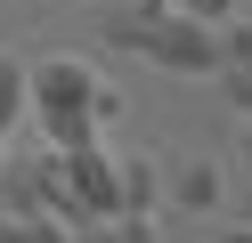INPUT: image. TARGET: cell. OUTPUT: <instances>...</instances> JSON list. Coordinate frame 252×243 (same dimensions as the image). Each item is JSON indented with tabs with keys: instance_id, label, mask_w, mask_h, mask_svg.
Listing matches in <instances>:
<instances>
[{
	"instance_id": "6da1fadb",
	"label": "cell",
	"mask_w": 252,
	"mask_h": 243,
	"mask_svg": "<svg viewBox=\"0 0 252 243\" xmlns=\"http://www.w3.org/2000/svg\"><path fill=\"white\" fill-rule=\"evenodd\" d=\"M106 41H114V49H147L163 73H220L212 25H203V16H187V8L147 16V8H130V0H114V16H106Z\"/></svg>"
},
{
	"instance_id": "7a4b0ae2",
	"label": "cell",
	"mask_w": 252,
	"mask_h": 243,
	"mask_svg": "<svg viewBox=\"0 0 252 243\" xmlns=\"http://www.w3.org/2000/svg\"><path fill=\"white\" fill-rule=\"evenodd\" d=\"M90 97H98V73H90L82 57H41L25 65V106L49 122V113H90Z\"/></svg>"
},
{
	"instance_id": "3957f363",
	"label": "cell",
	"mask_w": 252,
	"mask_h": 243,
	"mask_svg": "<svg viewBox=\"0 0 252 243\" xmlns=\"http://www.w3.org/2000/svg\"><path fill=\"white\" fill-rule=\"evenodd\" d=\"M0 187H8L17 219H33V211H49V219H73L65 187H57V154H17V162H0Z\"/></svg>"
},
{
	"instance_id": "277c9868",
	"label": "cell",
	"mask_w": 252,
	"mask_h": 243,
	"mask_svg": "<svg viewBox=\"0 0 252 243\" xmlns=\"http://www.w3.org/2000/svg\"><path fill=\"white\" fill-rule=\"evenodd\" d=\"M73 243H155L147 211H114V219H73Z\"/></svg>"
},
{
	"instance_id": "5b68a950",
	"label": "cell",
	"mask_w": 252,
	"mask_h": 243,
	"mask_svg": "<svg viewBox=\"0 0 252 243\" xmlns=\"http://www.w3.org/2000/svg\"><path fill=\"white\" fill-rule=\"evenodd\" d=\"M171 203L195 211V219H203V211H220V170H212V162H187V170L171 178Z\"/></svg>"
},
{
	"instance_id": "8992f818",
	"label": "cell",
	"mask_w": 252,
	"mask_h": 243,
	"mask_svg": "<svg viewBox=\"0 0 252 243\" xmlns=\"http://www.w3.org/2000/svg\"><path fill=\"white\" fill-rule=\"evenodd\" d=\"M114 194H122V211H155V162L114 154Z\"/></svg>"
},
{
	"instance_id": "52a82bcc",
	"label": "cell",
	"mask_w": 252,
	"mask_h": 243,
	"mask_svg": "<svg viewBox=\"0 0 252 243\" xmlns=\"http://www.w3.org/2000/svg\"><path fill=\"white\" fill-rule=\"evenodd\" d=\"M17 113H25V65H17V57H0V138L17 130Z\"/></svg>"
},
{
	"instance_id": "ba28073f",
	"label": "cell",
	"mask_w": 252,
	"mask_h": 243,
	"mask_svg": "<svg viewBox=\"0 0 252 243\" xmlns=\"http://www.w3.org/2000/svg\"><path fill=\"white\" fill-rule=\"evenodd\" d=\"M212 49H220V65H252V25L220 16V25H212Z\"/></svg>"
},
{
	"instance_id": "9c48e42d",
	"label": "cell",
	"mask_w": 252,
	"mask_h": 243,
	"mask_svg": "<svg viewBox=\"0 0 252 243\" xmlns=\"http://www.w3.org/2000/svg\"><path fill=\"white\" fill-rule=\"evenodd\" d=\"M212 81H220V89H228V97H236V106H244V113H252V65H220V73H212Z\"/></svg>"
},
{
	"instance_id": "30bf717a",
	"label": "cell",
	"mask_w": 252,
	"mask_h": 243,
	"mask_svg": "<svg viewBox=\"0 0 252 243\" xmlns=\"http://www.w3.org/2000/svg\"><path fill=\"white\" fill-rule=\"evenodd\" d=\"M228 8H236V0H187V16H203V25H220Z\"/></svg>"
},
{
	"instance_id": "8fae6325",
	"label": "cell",
	"mask_w": 252,
	"mask_h": 243,
	"mask_svg": "<svg viewBox=\"0 0 252 243\" xmlns=\"http://www.w3.org/2000/svg\"><path fill=\"white\" fill-rule=\"evenodd\" d=\"M0 243H25V219H17V211H8V219H0Z\"/></svg>"
},
{
	"instance_id": "7c38bea8",
	"label": "cell",
	"mask_w": 252,
	"mask_h": 243,
	"mask_svg": "<svg viewBox=\"0 0 252 243\" xmlns=\"http://www.w3.org/2000/svg\"><path fill=\"white\" fill-rule=\"evenodd\" d=\"M130 8H147V16H163V8H179V0H130Z\"/></svg>"
},
{
	"instance_id": "4fadbf2b",
	"label": "cell",
	"mask_w": 252,
	"mask_h": 243,
	"mask_svg": "<svg viewBox=\"0 0 252 243\" xmlns=\"http://www.w3.org/2000/svg\"><path fill=\"white\" fill-rule=\"evenodd\" d=\"M220 243H252V235H244V227H236V235H220Z\"/></svg>"
},
{
	"instance_id": "5bb4252c",
	"label": "cell",
	"mask_w": 252,
	"mask_h": 243,
	"mask_svg": "<svg viewBox=\"0 0 252 243\" xmlns=\"http://www.w3.org/2000/svg\"><path fill=\"white\" fill-rule=\"evenodd\" d=\"M244 162H252V138H244Z\"/></svg>"
},
{
	"instance_id": "9a60e30c",
	"label": "cell",
	"mask_w": 252,
	"mask_h": 243,
	"mask_svg": "<svg viewBox=\"0 0 252 243\" xmlns=\"http://www.w3.org/2000/svg\"><path fill=\"white\" fill-rule=\"evenodd\" d=\"M98 8H114V0H98Z\"/></svg>"
}]
</instances>
